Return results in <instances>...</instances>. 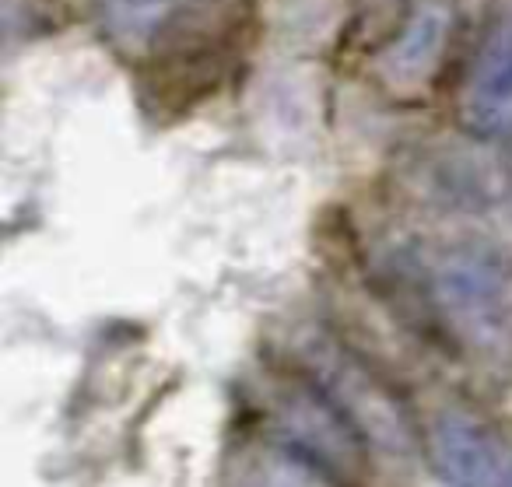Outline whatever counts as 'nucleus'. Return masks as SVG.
<instances>
[{
	"mask_svg": "<svg viewBox=\"0 0 512 487\" xmlns=\"http://www.w3.org/2000/svg\"><path fill=\"white\" fill-rule=\"evenodd\" d=\"M179 0H99L109 36L127 50H148L172 22Z\"/></svg>",
	"mask_w": 512,
	"mask_h": 487,
	"instance_id": "obj_6",
	"label": "nucleus"
},
{
	"mask_svg": "<svg viewBox=\"0 0 512 487\" xmlns=\"http://www.w3.org/2000/svg\"><path fill=\"white\" fill-rule=\"evenodd\" d=\"M435 288L446 316H453L460 330L477 340L498 337L505 323V277L488 256L460 253L446 260L435 277Z\"/></svg>",
	"mask_w": 512,
	"mask_h": 487,
	"instance_id": "obj_3",
	"label": "nucleus"
},
{
	"mask_svg": "<svg viewBox=\"0 0 512 487\" xmlns=\"http://www.w3.org/2000/svg\"><path fill=\"white\" fill-rule=\"evenodd\" d=\"M432 463L449 484H512V449L467 414H439L428 428Z\"/></svg>",
	"mask_w": 512,
	"mask_h": 487,
	"instance_id": "obj_1",
	"label": "nucleus"
},
{
	"mask_svg": "<svg viewBox=\"0 0 512 487\" xmlns=\"http://www.w3.org/2000/svg\"><path fill=\"white\" fill-rule=\"evenodd\" d=\"M313 365L320 372V382L327 389L330 403L337 410H344L351 424H358L362 431H369V438L383 449L400 452L407 445V424L400 417L393 396H386V389H379L376 382L365 375V368H358L348 354L323 347L320 354H313Z\"/></svg>",
	"mask_w": 512,
	"mask_h": 487,
	"instance_id": "obj_2",
	"label": "nucleus"
},
{
	"mask_svg": "<svg viewBox=\"0 0 512 487\" xmlns=\"http://www.w3.org/2000/svg\"><path fill=\"white\" fill-rule=\"evenodd\" d=\"M463 123L474 134L495 137L512 130V22L491 32L463 88Z\"/></svg>",
	"mask_w": 512,
	"mask_h": 487,
	"instance_id": "obj_5",
	"label": "nucleus"
},
{
	"mask_svg": "<svg viewBox=\"0 0 512 487\" xmlns=\"http://www.w3.org/2000/svg\"><path fill=\"white\" fill-rule=\"evenodd\" d=\"M456 11L453 0H418L407 15V22L400 25L397 39H390V46L379 57V71L390 85L397 88H418L439 67L446 43L453 36Z\"/></svg>",
	"mask_w": 512,
	"mask_h": 487,
	"instance_id": "obj_4",
	"label": "nucleus"
}]
</instances>
